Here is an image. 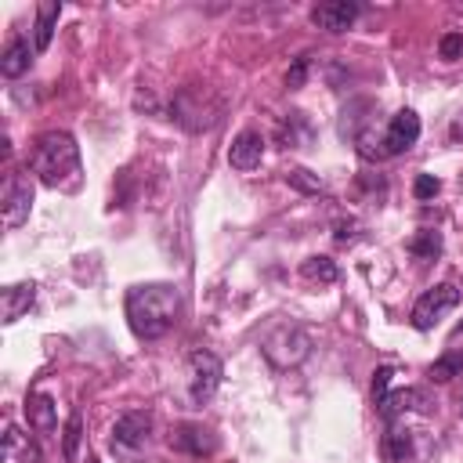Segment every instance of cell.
<instances>
[{
	"instance_id": "cell-28",
	"label": "cell",
	"mask_w": 463,
	"mask_h": 463,
	"mask_svg": "<svg viewBox=\"0 0 463 463\" xmlns=\"http://www.w3.org/2000/svg\"><path fill=\"white\" fill-rule=\"evenodd\" d=\"M391 376H394V369L391 365H380L376 373H373V402L380 405L383 398H387V387H391Z\"/></svg>"
},
{
	"instance_id": "cell-16",
	"label": "cell",
	"mask_w": 463,
	"mask_h": 463,
	"mask_svg": "<svg viewBox=\"0 0 463 463\" xmlns=\"http://www.w3.org/2000/svg\"><path fill=\"white\" fill-rule=\"evenodd\" d=\"M4 463H40V445L18 427L4 430Z\"/></svg>"
},
{
	"instance_id": "cell-24",
	"label": "cell",
	"mask_w": 463,
	"mask_h": 463,
	"mask_svg": "<svg viewBox=\"0 0 463 463\" xmlns=\"http://www.w3.org/2000/svg\"><path fill=\"white\" fill-rule=\"evenodd\" d=\"M80 438H83V416H80V409H72L69 412V420H65V459H76V452H80Z\"/></svg>"
},
{
	"instance_id": "cell-9",
	"label": "cell",
	"mask_w": 463,
	"mask_h": 463,
	"mask_svg": "<svg viewBox=\"0 0 463 463\" xmlns=\"http://www.w3.org/2000/svg\"><path fill=\"white\" fill-rule=\"evenodd\" d=\"M33 210V184L25 174H7L4 181V224L18 228Z\"/></svg>"
},
{
	"instance_id": "cell-30",
	"label": "cell",
	"mask_w": 463,
	"mask_h": 463,
	"mask_svg": "<svg viewBox=\"0 0 463 463\" xmlns=\"http://www.w3.org/2000/svg\"><path fill=\"white\" fill-rule=\"evenodd\" d=\"M304 76H307V58L300 54V58L293 61V69L286 72V87H289V90H297V87H304Z\"/></svg>"
},
{
	"instance_id": "cell-10",
	"label": "cell",
	"mask_w": 463,
	"mask_h": 463,
	"mask_svg": "<svg viewBox=\"0 0 463 463\" xmlns=\"http://www.w3.org/2000/svg\"><path fill=\"white\" fill-rule=\"evenodd\" d=\"M354 18H358V4H351V0H329V4L311 7V22L326 33H347L354 25Z\"/></svg>"
},
{
	"instance_id": "cell-23",
	"label": "cell",
	"mask_w": 463,
	"mask_h": 463,
	"mask_svg": "<svg viewBox=\"0 0 463 463\" xmlns=\"http://www.w3.org/2000/svg\"><path fill=\"white\" fill-rule=\"evenodd\" d=\"M452 376H463V351H445V354L430 365V380H434V383H449Z\"/></svg>"
},
{
	"instance_id": "cell-22",
	"label": "cell",
	"mask_w": 463,
	"mask_h": 463,
	"mask_svg": "<svg viewBox=\"0 0 463 463\" xmlns=\"http://www.w3.org/2000/svg\"><path fill=\"white\" fill-rule=\"evenodd\" d=\"M409 253H412V257H423V260H434V257L441 253V235H438L434 228L416 232V235L409 239Z\"/></svg>"
},
{
	"instance_id": "cell-5",
	"label": "cell",
	"mask_w": 463,
	"mask_h": 463,
	"mask_svg": "<svg viewBox=\"0 0 463 463\" xmlns=\"http://www.w3.org/2000/svg\"><path fill=\"white\" fill-rule=\"evenodd\" d=\"M188 369H192V380H188L192 402H195V405L210 402V398L217 394V387H221V373H224V369H221V358H217L213 351H192Z\"/></svg>"
},
{
	"instance_id": "cell-2",
	"label": "cell",
	"mask_w": 463,
	"mask_h": 463,
	"mask_svg": "<svg viewBox=\"0 0 463 463\" xmlns=\"http://www.w3.org/2000/svg\"><path fill=\"white\" fill-rule=\"evenodd\" d=\"M29 170L47 184V188H65L72 192L80 184V145L65 130H47L36 137L29 152Z\"/></svg>"
},
{
	"instance_id": "cell-8",
	"label": "cell",
	"mask_w": 463,
	"mask_h": 463,
	"mask_svg": "<svg viewBox=\"0 0 463 463\" xmlns=\"http://www.w3.org/2000/svg\"><path fill=\"white\" fill-rule=\"evenodd\" d=\"M420 141V116L412 109H398L383 130V156H402Z\"/></svg>"
},
{
	"instance_id": "cell-12",
	"label": "cell",
	"mask_w": 463,
	"mask_h": 463,
	"mask_svg": "<svg viewBox=\"0 0 463 463\" xmlns=\"http://www.w3.org/2000/svg\"><path fill=\"white\" fill-rule=\"evenodd\" d=\"M170 445L181 449V452H188V456H210L217 449V438L203 423H181V427L170 430Z\"/></svg>"
},
{
	"instance_id": "cell-32",
	"label": "cell",
	"mask_w": 463,
	"mask_h": 463,
	"mask_svg": "<svg viewBox=\"0 0 463 463\" xmlns=\"http://www.w3.org/2000/svg\"><path fill=\"white\" fill-rule=\"evenodd\" d=\"M449 137H452L456 145H463V109H459V112H456V119L449 123Z\"/></svg>"
},
{
	"instance_id": "cell-20",
	"label": "cell",
	"mask_w": 463,
	"mask_h": 463,
	"mask_svg": "<svg viewBox=\"0 0 463 463\" xmlns=\"http://www.w3.org/2000/svg\"><path fill=\"white\" fill-rule=\"evenodd\" d=\"M300 275H304L307 282L329 286V282H336V279H340V268H336V260H333V257H322V253H315V257L300 260Z\"/></svg>"
},
{
	"instance_id": "cell-11",
	"label": "cell",
	"mask_w": 463,
	"mask_h": 463,
	"mask_svg": "<svg viewBox=\"0 0 463 463\" xmlns=\"http://www.w3.org/2000/svg\"><path fill=\"white\" fill-rule=\"evenodd\" d=\"M260 159H264V137H260V130H239L235 141H232V148H228V163L246 174V170H257Z\"/></svg>"
},
{
	"instance_id": "cell-1",
	"label": "cell",
	"mask_w": 463,
	"mask_h": 463,
	"mask_svg": "<svg viewBox=\"0 0 463 463\" xmlns=\"http://www.w3.org/2000/svg\"><path fill=\"white\" fill-rule=\"evenodd\" d=\"M181 318V293L170 282H145L127 289V322L137 340L166 336Z\"/></svg>"
},
{
	"instance_id": "cell-34",
	"label": "cell",
	"mask_w": 463,
	"mask_h": 463,
	"mask_svg": "<svg viewBox=\"0 0 463 463\" xmlns=\"http://www.w3.org/2000/svg\"><path fill=\"white\" fill-rule=\"evenodd\" d=\"M459 409H463V398H459Z\"/></svg>"
},
{
	"instance_id": "cell-26",
	"label": "cell",
	"mask_w": 463,
	"mask_h": 463,
	"mask_svg": "<svg viewBox=\"0 0 463 463\" xmlns=\"http://www.w3.org/2000/svg\"><path fill=\"white\" fill-rule=\"evenodd\" d=\"M438 58L459 61V58H463V33H445L441 43H438Z\"/></svg>"
},
{
	"instance_id": "cell-6",
	"label": "cell",
	"mask_w": 463,
	"mask_h": 463,
	"mask_svg": "<svg viewBox=\"0 0 463 463\" xmlns=\"http://www.w3.org/2000/svg\"><path fill=\"white\" fill-rule=\"evenodd\" d=\"M456 304H459V289H456L452 282H441V286L427 289V293L416 300V307H412V326L427 333V329H434L438 318H441L445 311H452Z\"/></svg>"
},
{
	"instance_id": "cell-19",
	"label": "cell",
	"mask_w": 463,
	"mask_h": 463,
	"mask_svg": "<svg viewBox=\"0 0 463 463\" xmlns=\"http://www.w3.org/2000/svg\"><path fill=\"white\" fill-rule=\"evenodd\" d=\"M311 141V123L304 119V112H289L282 123H279V145L282 148H300Z\"/></svg>"
},
{
	"instance_id": "cell-18",
	"label": "cell",
	"mask_w": 463,
	"mask_h": 463,
	"mask_svg": "<svg viewBox=\"0 0 463 463\" xmlns=\"http://www.w3.org/2000/svg\"><path fill=\"white\" fill-rule=\"evenodd\" d=\"M58 14H61V4H54V0H43V4H36L33 51H47V43H51V36H54V22H58Z\"/></svg>"
},
{
	"instance_id": "cell-14",
	"label": "cell",
	"mask_w": 463,
	"mask_h": 463,
	"mask_svg": "<svg viewBox=\"0 0 463 463\" xmlns=\"http://www.w3.org/2000/svg\"><path fill=\"white\" fill-rule=\"evenodd\" d=\"M33 300H36V282H14V286H7L4 297H0L4 322H18L33 307Z\"/></svg>"
},
{
	"instance_id": "cell-21",
	"label": "cell",
	"mask_w": 463,
	"mask_h": 463,
	"mask_svg": "<svg viewBox=\"0 0 463 463\" xmlns=\"http://www.w3.org/2000/svg\"><path fill=\"white\" fill-rule=\"evenodd\" d=\"M383 456H387L391 463H405V459L412 456V434H409L405 427L391 423L387 434H383Z\"/></svg>"
},
{
	"instance_id": "cell-33",
	"label": "cell",
	"mask_w": 463,
	"mask_h": 463,
	"mask_svg": "<svg viewBox=\"0 0 463 463\" xmlns=\"http://www.w3.org/2000/svg\"><path fill=\"white\" fill-rule=\"evenodd\" d=\"M459 188H463V174H459Z\"/></svg>"
},
{
	"instance_id": "cell-17",
	"label": "cell",
	"mask_w": 463,
	"mask_h": 463,
	"mask_svg": "<svg viewBox=\"0 0 463 463\" xmlns=\"http://www.w3.org/2000/svg\"><path fill=\"white\" fill-rule=\"evenodd\" d=\"M29 65H33V47H29V40L14 36V40L4 47V54H0V72H4L7 80H18L22 72H29Z\"/></svg>"
},
{
	"instance_id": "cell-25",
	"label": "cell",
	"mask_w": 463,
	"mask_h": 463,
	"mask_svg": "<svg viewBox=\"0 0 463 463\" xmlns=\"http://www.w3.org/2000/svg\"><path fill=\"white\" fill-rule=\"evenodd\" d=\"M354 141H358V152H362V159H383V137H373V127H362L358 134H354Z\"/></svg>"
},
{
	"instance_id": "cell-31",
	"label": "cell",
	"mask_w": 463,
	"mask_h": 463,
	"mask_svg": "<svg viewBox=\"0 0 463 463\" xmlns=\"http://www.w3.org/2000/svg\"><path fill=\"white\" fill-rule=\"evenodd\" d=\"M358 228H362L358 221H340L336 232H333V239H336V242H354V239H358Z\"/></svg>"
},
{
	"instance_id": "cell-7",
	"label": "cell",
	"mask_w": 463,
	"mask_h": 463,
	"mask_svg": "<svg viewBox=\"0 0 463 463\" xmlns=\"http://www.w3.org/2000/svg\"><path fill=\"white\" fill-rule=\"evenodd\" d=\"M152 434V416L148 412H123L116 423H112V452L119 456H134Z\"/></svg>"
},
{
	"instance_id": "cell-29",
	"label": "cell",
	"mask_w": 463,
	"mask_h": 463,
	"mask_svg": "<svg viewBox=\"0 0 463 463\" xmlns=\"http://www.w3.org/2000/svg\"><path fill=\"white\" fill-rule=\"evenodd\" d=\"M286 181H289L293 188H300V192H322V181L311 177V170H289Z\"/></svg>"
},
{
	"instance_id": "cell-3",
	"label": "cell",
	"mask_w": 463,
	"mask_h": 463,
	"mask_svg": "<svg viewBox=\"0 0 463 463\" xmlns=\"http://www.w3.org/2000/svg\"><path fill=\"white\" fill-rule=\"evenodd\" d=\"M260 351L264 358L275 365V369H293L307 358L311 351V336L300 329V326H275L264 340H260Z\"/></svg>"
},
{
	"instance_id": "cell-13",
	"label": "cell",
	"mask_w": 463,
	"mask_h": 463,
	"mask_svg": "<svg viewBox=\"0 0 463 463\" xmlns=\"http://www.w3.org/2000/svg\"><path fill=\"white\" fill-rule=\"evenodd\" d=\"M427 391H420V387H405V391H387V398L376 405L380 409V416L387 420V423H394L398 416H405V412H427Z\"/></svg>"
},
{
	"instance_id": "cell-27",
	"label": "cell",
	"mask_w": 463,
	"mask_h": 463,
	"mask_svg": "<svg viewBox=\"0 0 463 463\" xmlns=\"http://www.w3.org/2000/svg\"><path fill=\"white\" fill-rule=\"evenodd\" d=\"M441 192V181L434 177V174H420L416 181H412V195L416 199H434Z\"/></svg>"
},
{
	"instance_id": "cell-15",
	"label": "cell",
	"mask_w": 463,
	"mask_h": 463,
	"mask_svg": "<svg viewBox=\"0 0 463 463\" xmlns=\"http://www.w3.org/2000/svg\"><path fill=\"white\" fill-rule=\"evenodd\" d=\"M25 420H29L33 430L51 434L58 427V405H54V398L51 394H29L25 398Z\"/></svg>"
},
{
	"instance_id": "cell-4",
	"label": "cell",
	"mask_w": 463,
	"mask_h": 463,
	"mask_svg": "<svg viewBox=\"0 0 463 463\" xmlns=\"http://www.w3.org/2000/svg\"><path fill=\"white\" fill-rule=\"evenodd\" d=\"M217 112L221 105L203 90V87H184L177 98H174V119L188 130H206L217 123Z\"/></svg>"
}]
</instances>
